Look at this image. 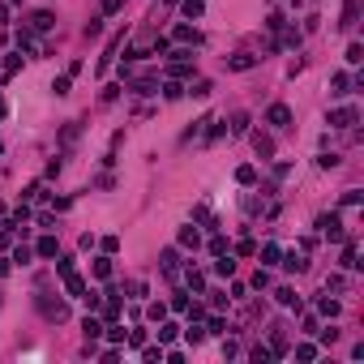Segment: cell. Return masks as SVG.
<instances>
[{
    "mask_svg": "<svg viewBox=\"0 0 364 364\" xmlns=\"http://www.w3.org/2000/svg\"><path fill=\"white\" fill-rule=\"evenodd\" d=\"M317 227H321V236L343 240V218H338V214H321V218H317Z\"/></svg>",
    "mask_w": 364,
    "mask_h": 364,
    "instance_id": "obj_1",
    "label": "cell"
},
{
    "mask_svg": "<svg viewBox=\"0 0 364 364\" xmlns=\"http://www.w3.org/2000/svg\"><path fill=\"white\" fill-rule=\"evenodd\" d=\"M283 270L287 274H305L309 270V257H305V253H287V257H283Z\"/></svg>",
    "mask_w": 364,
    "mask_h": 364,
    "instance_id": "obj_2",
    "label": "cell"
},
{
    "mask_svg": "<svg viewBox=\"0 0 364 364\" xmlns=\"http://www.w3.org/2000/svg\"><path fill=\"white\" fill-rule=\"evenodd\" d=\"M266 120H270L274 129H287V125H291V112H287L283 103H274V107H270V116H266Z\"/></svg>",
    "mask_w": 364,
    "mask_h": 364,
    "instance_id": "obj_3",
    "label": "cell"
},
{
    "mask_svg": "<svg viewBox=\"0 0 364 364\" xmlns=\"http://www.w3.org/2000/svg\"><path fill=\"white\" fill-rule=\"evenodd\" d=\"M356 120H360L356 107H338V112H334V129H347V125H356Z\"/></svg>",
    "mask_w": 364,
    "mask_h": 364,
    "instance_id": "obj_4",
    "label": "cell"
},
{
    "mask_svg": "<svg viewBox=\"0 0 364 364\" xmlns=\"http://www.w3.org/2000/svg\"><path fill=\"white\" fill-rule=\"evenodd\" d=\"M253 150H257L261 159H270V154H274V141L266 137V133H253Z\"/></svg>",
    "mask_w": 364,
    "mask_h": 364,
    "instance_id": "obj_5",
    "label": "cell"
},
{
    "mask_svg": "<svg viewBox=\"0 0 364 364\" xmlns=\"http://www.w3.org/2000/svg\"><path fill=\"white\" fill-rule=\"evenodd\" d=\"M52 26H56V17L47 13V9H39V13L30 17V30H52Z\"/></svg>",
    "mask_w": 364,
    "mask_h": 364,
    "instance_id": "obj_6",
    "label": "cell"
},
{
    "mask_svg": "<svg viewBox=\"0 0 364 364\" xmlns=\"http://www.w3.org/2000/svg\"><path fill=\"white\" fill-rule=\"evenodd\" d=\"M172 39H176V43H201V34L193 30V26H176V30H172Z\"/></svg>",
    "mask_w": 364,
    "mask_h": 364,
    "instance_id": "obj_7",
    "label": "cell"
},
{
    "mask_svg": "<svg viewBox=\"0 0 364 364\" xmlns=\"http://www.w3.org/2000/svg\"><path fill=\"white\" fill-rule=\"evenodd\" d=\"M214 274H223V278H232L236 274V261L227 257V253H218V261H214Z\"/></svg>",
    "mask_w": 364,
    "mask_h": 364,
    "instance_id": "obj_8",
    "label": "cell"
},
{
    "mask_svg": "<svg viewBox=\"0 0 364 364\" xmlns=\"http://www.w3.org/2000/svg\"><path fill=\"white\" fill-rule=\"evenodd\" d=\"M253 65H257V56H249V52H240V56H232V60H227V69H253Z\"/></svg>",
    "mask_w": 364,
    "mask_h": 364,
    "instance_id": "obj_9",
    "label": "cell"
},
{
    "mask_svg": "<svg viewBox=\"0 0 364 364\" xmlns=\"http://www.w3.org/2000/svg\"><path fill=\"white\" fill-rule=\"evenodd\" d=\"M278 305H283V309H300V296L291 287H278Z\"/></svg>",
    "mask_w": 364,
    "mask_h": 364,
    "instance_id": "obj_10",
    "label": "cell"
},
{
    "mask_svg": "<svg viewBox=\"0 0 364 364\" xmlns=\"http://www.w3.org/2000/svg\"><path fill=\"white\" fill-rule=\"evenodd\" d=\"M180 245H185V249H197V245H201V236L193 232V227H180Z\"/></svg>",
    "mask_w": 364,
    "mask_h": 364,
    "instance_id": "obj_11",
    "label": "cell"
},
{
    "mask_svg": "<svg viewBox=\"0 0 364 364\" xmlns=\"http://www.w3.org/2000/svg\"><path fill=\"white\" fill-rule=\"evenodd\" d=\"M343 266H347V270H356V266H360V253H356V240H351V245L343 249Z\"/></svg>",
    "mask_w": 364,
    "mask_h": 364,
    "instance_id": "obj_12",
    "label": "cell"
},
{
    "mask_svg": "<svg viewBox=\"0 0 364 364\" xmlns=\"http://www.w3.org/2000/svg\"><path fill=\"white\" fill-rule=\"evenodd\" d=\"M34 253H39V257H56V236H43V240H39V249H34Z\"/></svg>",
    "mask_w": 364,
    "mask_h": 364,
    "instance_id": "obj_13",
    "label": "cell"
},
{
    "mask_svg": "<svg viewBox=\"0 0 364 364\" xmlns=\"http://www.w3.org/2000/svg\"><path fill=\"white\" fill-rule=\"evenodd\" d=\"M176 334H180V326H176V321H159V338H163V343H172Z\"/></svg>",
    "mask_w": 364,
    "mask_h": 364,
    "instance_id": "obj_14",
    "label": "cell"
},
{
    "mask_svg": "<svg viewBox=\"0 0 364 364\" xmlns=\"http://www.w3.org/2000/svg\"><path fill=\"white\" fill-rule=\"evenodd\" d=\"M65 278H69V296H77V300H82V296H86V283H82V278H77V274H65Z\"/></svg>",
    "mask_w": 364,
    "mask_h": 364,
    "instance_id": "obj_15",
    "label": "cell"
},
{
    "mask_svg": "<svg viewBox=\"0 0 364 364\" xmlns=\"http://www.w3.org/2000/svg\"><path fill=\"white\" fill-rule=\"evenodd\" d=\"M356 9H360V0H347L343 5V26H356Z\"/></svg>",
    "mask_w": 364,
    "mask_h": 364,
    "instance_id": "obj_16",
    "label": "cell"
},
{
    "mask_svg": "<svg viewBox=\"0 0 364 364\" xmlns=\"http://www.w3.org/2000/svg\"><path fill=\"white\" fill-rule=\"evenodd\" d=\"M236 180H240V185H253V180H257V167H249V163H245V167L236 172Z\"/></svg>",
    "mask_w": 364,
    "mask_h": 364,
    "instance_id": "obj_17",
    "label": "cell"
},
{
    "mask_svg": "<svg viewBox=\"0 0 364 364\" xmlns=\"http://www.w3.org/2000/svg\"><path fill=\"white\" fill-rule=\"evenodd\" d=\"M317 309L326 313V317H338V300H330V296H326V300H317Z\"/></svg>",
    "mask_w": 364,
    "mask_h": 364,
    "instance_id": "obj_18",
    "label": "cell"
},
{
    "mask_svg": "<svg viewBox=\"0 0 364 364\" xmlns=\"http://www.w3.org/2000/svg\"><path fill=\"white\" fill-rule=\"evenodd\" d=\"M82 330H86V338H99V334H103V321H94V317H86V326H82Z\"/></svg>",
    "mask_w": 364,
    "mask_h": 364,
    "instance_id": "obj_19",
    "label": "cell"
},
{
    "mask_svg": "<svg viewBox=\"0 0 364 364\" xmlns=\"http://www.w3.org/2000/svg\"><path fill=\"white\" fill-rule=\"evenodd\" d=\"M185 278H189V287H193V291H201V287H206V274H201V270H189Z\"/></svg>",
    "mask_w": 364,
    "mask_h": 364,
    "instance_id": "obj_20",
    "label": "cell"
},
{
    "mask_svg": "<svg viewBox=\"0 0 364 364\" xmlns=\"http://www.w3.org/2000/svg\"><path fill=\"white\" fill-rule=\"evenodd\" d=\"M180 9H185V17H201V0H185Z\"/></svg>",
    "mask_w": 364,
    "mask_h": 364,
    "instance_id": "obj_21",
    "label": "cell"
},
{
    "mask_svg": "<svg viewBox=\"0 0 364 364\" xmlns=\"http://www.w3.org/2000/svg\"><path fill=\"white\" fill-rule=\"evenodd\" d=\"M360 60H364V47L351 43V47H347V65H360Z\"/></svg>",
    "mask_w": 364,
    "mask_h": 364,
    "instance_id": "obj_22",
    "label": "cell"
},
{
    "mask_svg": "<svg viewBox=\"0 0 364 364\" xmlns=\"http://www.w3.org/2000/svg\"><path fill=\"white\" fill-rule=\"evenodd\" d=\"M245 129H249V116L236 112V116H232V133H245Z\"/></svg>",
    "mask_w": 364,
    "mask_h": 364,
    "instance_id": "obj_23",
    "label": "cell"
},
{
    "mask_svg": "<svg viewBox=\"0 0 364 364\" xmlns=\"http://www.w3.org/2000/svg\"><path fill=\"white\" fill-rule=\"evenodd\" d=\"M13 261H17V266H30V249L17 245V249H13Z\"/></svg>",
    "mask_w": 364,
    "mask_h": 364,
    "instance_id": "obj_24",
    "label": "cell"
},
{
    "mask_svg": "<svg viewBox=\"0 0 364 364\" xmlns=\"http://www.w3.org/2000/svg\"><path fill=\"white\" fill-rule=\"evenodd\" d=\"M163 94H167V99H180V94H185V86H180V82H167Z\"/></svg>",
    "mask_w": 364,
    "mask_h": 364,
    "instance_id": "obj_25",
    "label": "cell"
},
{
    "mask_svg": "<svg viewBox=\"0 0 364 364\" xmlns=\"http://www.w3.org/2000/svg\"><path fill=\"white\" fill-rule=\"evenodd\" d=\"M163 270H167V274H176V249H167V253H163Z\"/></svg>",
    "mask_w": 364,
    "mask_h": 364,
    "instance_id": "obj_26",
    "label": "cell"
},
{
    "mask_svg": "<svg viewBox=\"0 0 364 364\" xmlns=\"http://www.w3.org/2000/svg\"><path fill=\"white\" fill-rule=\"evenodd\" d=\"M17 69H22V56H9V60H5V77H13Z\"/></svg>",
    "mask_w": 364,
    "mask_h": 364,
    "instance_id": "obj_27",
    "label": "cell"
},
{
    "mask_svg": "<svg viewBox=\"0 0 364 364\" xmlns=\"http://www.w3.org/2000/svg\"><path fill=\"white\" fill-rule=\"evenodd\" d=\"M103 313H107V321H116V317H120V300L112 296V300H107V309H103Z\"/></svg>",
    "mask_w": 364,
    "mask_h": 364,
    "instance_id": "obj_28",
    "label": "cell"
},
{
    "mask_svg": "<svg viewBox=\"0 0 364 364\" xmlns=\"http://www.w3.org/2000/svg\"><path fill=\"white\" fill-rule=\"evenodd\" d=\"M94 274H99V278H107V274H112V261H107V257H99V261H94Z\"/></svg>",
    "mask_w": 364,
    "mask_h": 364,
    "instance_id": "obj_29",
    "label": "cell"
},
{
    "mask_svg": "<svg viewBox=\"0 0 364 364\" xmlns=\"http://www.w3.org/2000/svg\"><path fill=\"white\" fill-rule=\"evenodd\" d=\"M107 338H112V347H120V343H125V338H129V334H125V330H120V326H112V330H107Z\"/></svg>",
    "mask_w": 364,
    "mask_h": 364,
    "instance_id": "obj_30",
    "label": "cell"
},
{
    "mask_svg": "<svg viewBox=\"0 0 364 364\" xmlns=\"http://www.w3.org/2000/svg\"><path fill=\"white\" fill-rule=\"evenodd\" d=\"M185 338H189V343H201V338H206V330H197V326L189 321V330H185Z\"/></svg>",
    "mask_w": 364,
    "mask_h": 364,
    "instance_id": "obj_31",
    "label": "cell"
},
{
    "mask_svg": "<svg viewBox=\"0 0 364 364\" xmlns=\"http://www.w3.org/2000/svg\"><path fill=\"white\" fill-rule=\"evenodd\" d=\"M334 94H347V73H334Z\"/></svg>",
    "mask_w": 364,
    "mask_h": 364,
    "instance_id": "obj_32",
    "label": "cell"
},
{
    "mask_svg": "<svg viewBox=\"0 0 364 364\" xmlns=\"http://www.w3.org/2000/svg\"><path fill=\"white\" fill-rule=\"evenodd\" d=\"M270 356H274V351H270V347H253V360H257V364H266V360H270Z\"/></svg>",
    "mask_w": 364,
    "mask_h": 364,
    "instance_id": "obj_33",
    "label": "cell"
},
{
    "mask_svg": "<svg viewBox=\"0 0 364 364\" xmlns=\"http://www.w3.org/2000/svg\"><path fill=\"white\" fill-rule=\"evenodd\" d=\"M313 356H317V347H309V343H305V347H300V351H296V360H305V364H309Z\"/></svg>",
    "mask_w": 364,
    "mask_h": 364,
    "instance_id": "obj_34",
    "label": "cell"
},
{
    "mask_svg": "<svg viewBox=\"0 0 364 364\" xmlns=\"http://www.w3.org/2000/svg\"><path fill=\"white\" fill-rule=\"evenodd\" d=\"M52 90H56V94H69V73H65V77H56V82H52Z\"/></svg>",
    "mask_w": 364,
    "mask_h": 364,
    "instance_id": "obj_35",
    "label": "cell"
},
{
    "mask_svg": "<svg viewBox=\"0 0 364 364\" xmlns=\"http://www.w3.org/2000/svg\"><path fill=\"white\" fill-rule=\"evenodd\" d=\"M210 253H214V257H218V253H227V240H223V236H214V240H210Z\"/></svg>",
    "mask_w": 364,
    "mask_h": 364,
    "instance_id": "obj_36",
    "label": "cell"
},
{
    "mask_svg": "<svg viewBox=\"0 0 364 364\" xmlns=\"http://www.w3.org/2000/svg\"><path fill=\"white\" fill-rule=\"evenodd\" d=\"M146 313H150V321H163V317H167V309H163V305H150Z\"/></svg>",
    "mask_w": 364,
    "mask_h": 364,
    "instance_id": "obj_37",
    "label": "cell"
},
{
    "mask_svg": "<svg viewBox=\"0 0 364 364\" xmlns=\"http://www.w3.org/2000/svg\"><path fill=\"white\" fill-rule=\"evenodd\" d=\"M120 5H125V0H103V13H116Z\"/></svg>",
    "mask_w": 364,
    "mask_h": 364,
    "instance_id": "obj_38",
    "label": "cell"
},
{
    "mask_svg": "<svg viewBox=\"0 0 364 364\" xmlns=\"http://www.w3.org/2000/svg\"><path fill=\"white\" fill-rule=\"evenodd\" d=\"M5 22H9V9H5V5H0V26H5Z\"/></svg>",
    "mask_w": 364,
    "mask_h": 364,
    "instance_id": "obj_39",
    "label": "cell"
},
{
    "mask_svg": "<svg viewBox=\"0 0 364 364\" xmlns=\"http://www.w3.org/2000/svg\"><path fill=\"white\" fill-rule=\"evenodd\" d=\"M167 5H176V0H167Z\"/></svg>",
    "mask_w": 364,
    "mask_h": 364,
    "instance_id": "obj_40",
    "label": "cell"
}]
</instances>
